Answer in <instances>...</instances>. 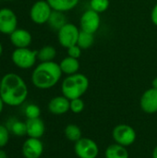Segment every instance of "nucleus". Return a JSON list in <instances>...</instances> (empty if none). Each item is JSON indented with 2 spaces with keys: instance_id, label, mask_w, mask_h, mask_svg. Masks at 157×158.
I'll list each match as a JSON object with an SVG mask.
<instances>
[{
  "instance_id": "36",
  "label": "nucleus",
  "mask_w": 157,
  "mask_h": 158,
  "mask_svg": "<svg viewBox=\"0 0 157 158\" xmlns=\"http://www.w3.org/2000/svg\"><path fill=\"white\" fill-rule=\"evenodd\" d=\"M0 87H1V79H0Z\"/></svg>"
},
{
  "instance_id": "27",
  "label": "nucleus",
  "mask_w": 157,
  "mask_h": 158,
  "mask_svg": "<svg viewBox=\"0 0 157 158\" xmlns=\"http://www.w3.org/2000/svg\"><path fill=\"white\" fill-rule=\"evenodd\" d=\"M9 141V131L8 129L0 124V148L5 147Z\"/></svg>"
},
{
  "instance_id": "35",
  "label": "nucleus",
  "mask_w": 157,
  "mask_h": 158,
  "mask_svg": "<svg viewBox=\"0 0 157 158\" xmlns=\"http://www.w3.org/2000/svg\"><path fill=\"white\" fill-rule=\"evenodd\" d=\"M2 1H6V2H8V1H14V0H2Z\"/></svg>"
},
{
  "instance_id": "6",
  "label": "nucleus",
  "mask_w": 157,
  "mask_h": 158,
  "mask_svg": "<svg viewBox=\"0 0 157 158\" xmlns=\"http://www.w3.org/2000/svg\"><path fill=\"white\" fill-rule=\"evenodd\" d=\"M112 136L116 143L125 147L132 145L135 143L137 137L135 130L127 124L117 125L112 131Z\"/></svg>"
},
{
  "instance_id": "29",
  "label": "nucleus",
  "mask_w": 157,
  "mask_h": 158,
  "mask_svg": "<svg viewBox=\"0 0 157 158\" xmlns=\"http://www.w3.org/2000/svg\"><path fill=\"white\" fill-rule=\"evenodd\" d=\"M151 19L152 22L154 23V25L157 26V3L154 6L152 12H151Z\"/></svg>"
},
{
  "instance_id": "25",
  "label": "nucleus",
  "mask_w": 157,
  "mask_h": 158,
  "mask_svg": "<svg viewBox=\"0 0 157 158\" xmlns=\"http://www.w3.org/2000/svg\"><path fill=\"white\" fill-rule=\"evenodd\" d=\"M25 115L27 118H40L41 115V109L37 105L30 104L25 108Z\"/></svg>"
},
{
  "instance_id": "23",
  "label": "nucleus",
  "mask_w": 157,
  "mask_h": 158,
  "mask_svg": "<svg viewBox=\"0 0 157 158\" xmlns=\"http://www.w3.org/2000/svg\"><path fill=\"white\" fill-rule=\"evenodd\" d=\"M109 0H90V9L99 14L106 11L109 7Z\"/></svg>"
},
{
  "instance_id": "1",
  "label": "nucleus",
  "mask_w": 157,
  "mask_h": 158,
  "mask_svg": "<svg viewBox=\"0 0 157 158\" xmlns=\"http://www.w3.org/2000/svg\"><path fill=\"white\" fill-rule=\"evenodd\" d=\"M0 97L6 106H19L28 97V86L19 75L6 73L1 79Z\"/></svg>"
},
{
  "instance_id": "22",
  "label": "nucleus",
  "mask_w": 157,
  "mask_h": 158,
  "mask_svg": "<svg viewBox=\"0 0 157 158\" xmlns=\"http://www.w3.org/2000/svg\"><path fill=\"white\" fill-rule=\"evenodd\" d=\"M93 44H94V34L81 31L77 44L82 50H85V49H88L91 46H93Z\"/></svg>"
},
{
  "instance_id": "18",
  "label": "nucleus",
  "mask_w": 157,
  "mask_h": 158,
  "mask_svg": "<svg viewBox=\"0 0 157 158\" xmlns=\"http://www.w3.org/2000/svg\"><path fill=\"white\" fill-rule=\"evenodd\" d=\"M105 158H129L127 147L118 143L110 144L105 150Z\"/></svg>"
},
{
  "instance_id": "19",
  "label": "nucleus",
  "mask_w": 157,
  "mask_h": 158,
  "mask_svg": "<svg viewBox=\"0 0 157 158\" xmlns=\"http://www.w3.org/2000/svg\"><path fill=\"white\" fill-rule=\"evenodd\" d=\"M47 23L50 26V28L58 31V30H60L66 23H68V21L64 12L53 10Z\"/></svg>"
},
{
  "instance_id": "9",
  "label": "nucleus",
  "mask_w": 157,
  "mask_h": 158,
  "mask_svg": "<svg viewBox=\"0 0 157 158\" xmlns=\"http://www.w3.org/2000/svg\"><path fill=\"white\" fill-rule=\"evenodd\" d=\"M101 18L99 13L88 9L84 11L80 19V29L81 31L94 34L100 28Z\"/></svg>"
},
{
  "instance_id": "10",
  "label": "nucleus",
  "mask_w": 157,
  "mask_h": 158,
  "mask_svg": "<svg viewBox=\"0 0 157 158\" xmlns=\"http://www.w3.org/2000/svg\"><path fill=\"white\" fill-rule=\"evenodd\" d=\"M18 28V18L16 13L10 8L0 9V32L10 35Z\"/></svg>"
},
{
  "instance_id": "24",
  "label": "nucleus",
  "mask_w": 157,
  "mask_h": 158,
  "mask_svg": "<svg viewBox=\"0 0 157 158\" xmlns=\"http://www.w3.org/2000/svg\"><path fill=\"white\" fill-rule=\"evenodd\" d=\"M9 129L11 130L12 133L16 136H25L27 135V126H26V122H21L19 120H15L11 126L9 127Z\"/></svg>"
},
{
  "instance_id": "3",
  "label": "nucleus",
  "mask_w": 157,
  "mask_h": 158,
  "mask_svg": "<svg viewBox=\"0 0 157 158\" xmlns=\"http://www.w3.org/2000/svg\"><path fill=\"white\" fill-rule=\"evenodd\" d=\"M90 85L89 79L81 73H75L67 76L61 84L62 94L68 100L81 98L87 92Z\"/></svg>"
},
{
  "instance_id": "33",
  "label": "nucleus",
  "mask_w": 157,
  "mask_h": 158,
  "mask_svg": "<svg viewBox=\"0 0 157 158\" xmlns=\"http://www.w3.org/2000/svg\"><path fill=\"white\" fill-rule=\"evenodd\" d=\"M153 158H157V145L155 147L154 151H153Z\"/></svg>"
},
{
  "instance_id": "21",
  "label": "nucleus",
  "mask_w": 157,
  "mask_h": 158,
  "mask_svg": "<svg viewBox=\"0 0 157 158\" xmlns=\"http://www.w3.org/2000/svg\"><path fill=\"white\" fill-rule=\"evenodd\" d=\"M66 138L70 142H78L80 139L82 138V132L79 126L75 124H68L64 131Z\"/></svg>"
},
{
  "instance_id": "14",
  "label": "nucleus",
  "mask_w": 157,
  "mask_h": 158,
  "mask_svg": "<svg viewBox=\"0 0 157 158\" xmlns=\"http://www.w3.org/2000/svg\"><path fill=\"white\" fill-rule=\"evenodd\" d=\"M48 110L51 114L56 116H61L70 110V100L64 95L56 96L52 98L48 103Z\"/></svg>"
},
{
  "instance_id": "26",
  "label": "nucleus",
  "mask_w": 157,
  "mask_h": 158,
  "mask_svg": "<svg viewBox=\"0 0 157 158\" xmlns=\"http://www.w3.org/2000/svg\"><path fill=\"white\" fill-rule=\"evenodd\" d=\"M84 102L81 98L70 100V111L74 114H80L84 109Z\"/></svg>"
},
{
  "instance_id": "5",
  "label": "nucleus",
  "mask_w": 157,
  "mask_h": 158,
  "mask_svg": "<svg viewBox=\"0 0 157 158\" xmlns=\"http://www.w3.org/2000/svg\"><path fill=\"white\" fill-rule=\"evenodd\" d=\"M52 12L53 9L46 0H38L30 9V18L33 23L43 25L48 22Z\"/></svg>"
},
{
  "instance_id": "20",
  "label": "nucleus",
  "mask_w": 157,
  "mask_h": 158,
  "mask_svg": "<svg viewBox=\"0 0 157 158\" xmlns=\"http://www.w3.org/2000/svg\"><path fill=\"white\" fill-rule=\"evenodd\" d=\"M56 56V50L54 46L45 45L37 51V59L40 62L54 61Z\"/></svg>"
},
{
  "instance_id": "2",
  "label": "nucleus",
  "mask_w": 157,
  "mask_h": 158,
  "mask_svg": "<svg viewBox=\"0 0 157 158\" xmlns=\"http://www.w3.org/2000/svg\"><path fill=\"white\" fill-rule=\"evenodd\" d=\"M62 74L58 63L55 61L41 62L33 69L31 79L36 88L47 90L58 83Z\"/></svg>"
},
{
  "instance_id": "12",
  "label": "nucleus",
  "mask_w": 157,
  "mask_h": 158,
  "mask_svg": "<svg viewBox=\"0 0 157 158\" xmlns=\"http://www.w3.org/2000/svg\"><path fill=\"white\" fill-rule=\"evenodd\" d=\"M140 106L143 112L155 114L157 112V89L150 88L146 90L140 100Z\"/></svg>"
},
{
  "instance_id": "28",
  "label": "nucleus",
  "mask_w": 157,
  "mask_h": 158,
  "mask_svg": "<svg viewBox=\"0 0 157 158\" xmlns=\"http://www.w3.org/2000/svg\"><path fill=\"white\" fill-rule=\"evenodd\" d=\"M67 50H68V56H70V57H73V58L79 59V58L81 56L82 49H81L78 44L72 45V46L68 47Z\"/></svg>"
},
{
  "instance_id": "13",
  "label": "nucleus",
  "mask_w": 157,
  "mask_h": 158,
  "mask_svg": "<svg viewBox=\"0 0 157 158\" xmlns=\"http://www.w3.org/2000/svg\"><path fill=\"white\" fill-rule=\"evenodd\" d=\"M9 40L16 48H25L31 45L32 37L29 31L22 28H17L9 35Z\"/></svg>"
},
{
  "instance_id": "16",
  "label": "nucleus",
  "mask_w": 157,
  "mask_h": 158,
  "mask_svg": "<svg viewBox=\"0 0 157 158\" xmlns=\"http://www.w3.org/2000/svg\"><path fill=\"white\" fill-rule=\"evenodd\" d=\"M61 71L63 74H66L67 76L72 75L75 73H78L80 69V62L78 59L70 57V56H66L64 57L61 62L59 63Z\"/></svg>"
},
{
  "instance_id": "4",
  "label": "nucleus",
  "mask_w": 157,
  "mask_h": 158,
  "mask_svg": "<svg viewBox=\"0 0 157 158\" xmlns=\"http://www.w3.org/2000/svg\"><path fill=\"white\" fill-rule=\"evenodd\" d=\"M13 64L21 69H31L37 59V51H33L29 47L16 48L11 55Z\"/></svg>"
},
{
  "instance_id": "32",
  "label": "nucleus",
  "mask_w": 157,
  "mask_h": 158,
  "mask_svg": "<svg viewBox=\"0 0 157 158\" xmlns=\"http://www.w3.org/2000/svg\"><path fill=\"white\" fill-rule=\"evenodd\" d=\"M4 102H3V100H2V98L0 97V114L2 113V111H3V108H4Z\"/></svg>"
},
{
  "instance_id": "17",
  "label": "nucleus",
  "mask_w": 157,
  "mask_h": 158,
  "mask_svg": "<svg viewBox=\"0 0 157 158\" xmlns=\"http://www.w3.org/2000/svg\"><path fill=\"white\" fill-rule=\"evenodd\" d=\"M48 4L51 6L53 10L60 11V12H68L74 9L80 0H46Z\"/></svg>"
},
{
  "instance_id": "30",
  "label": "nucleus",
  "mask_w": 157,
  "mask_h": 158,
  "mask_svg": "<svg viewBox=\"0 0 157 158\" xmlns=\"http://www.w3.org/2000/svg\"><path fill=\"white\" fill-rule=\"evenodd\" d=\"M0 158H8L7 157L6 153L2 148H0Z\"/></svg>"
},
{
  "instance_id": "8",
  "label": "nucleus",
  "mask_w": 157,
  "mask_h": 158,
  "mask_svg": "<svg viewBox=\"0 0 157 158\" xmlns=\"http://www.w3.org/2000/svg\"><path fill=\"white\" fill-rule=\"evenodd\" d=\"M74 152L79 158H96L99 155V147L93 140L82 137L75 143Z\"/></svg>"
},
{
  "instance_id": "7",
  "label": "nucleus",
  "mask_w": 157,
  "mask_h": 158,
  "mask_svg": "<svg viewBox=\"0 0 157 158\" xmlns=\"http://www.w3.org/2000/svg\"><path fill=\"white\" fill-rule=\"evenodd\" d=\"M80 32L81 29H79L75 24L68 22L57 31L58 43L62 47L68 49V47L77 44Z\"/></svg>"
},
{
  "instance_id": "11",
  "label": "nucleus",
  "mask_w": 157,
  "mask_h": 158,
  "mask_svg": "<svg viewBox=\"0 0 157 158\" xmlns=\"http://www.w3.org/2000/svg\"><path fill=\"white\" fill-rule=\"evenodd\" d=\"M43 153V144L40 139L28 138L22 145L24 158H40Z\"/></svg>"
},
{
  "instance_id": "15",
  "label": "nucleus",
  "mask_w": 157,
  "mask_h": 158,
  "mask_svg": "<svg viewBox=\"0 0 157 158\" xmlns=\"http://www.w3.org/2000/svg\"><path fill=\"white\" fill-rule=\"evenodd\" d=\"M27 126V135L30 138L40 139L45 131V125L43 121L40 118H28L26 121Z\"/></svg>"
},
{
  "instance_id": "31",
  "label": "nucleus",
  "mask_w": 157,
  "mask_h": 158,
  "mask_svg": "<svg viewBox=\"0 0 157 158\" xmlns=\"http://www.w3.org/2000/svg\"><path fill=\"white\" fill-rule=\"evenodd\" d=\"M152 87L155 88V89H157V77H155L153 81H152Z\"/></svg>"
},
{
  "instance_id": "34",
  "label": "nucleus",
  "mask_w": 157,
  "mask_h": 158,
  "mask_svg": "<svg viewBox=\"0 0 157 158\" xmlns=\"http://www.w3.org/2000/svg\"><path fill=\"white\" fill-rule=\"evenodd\" d=\"M2 53H3V45H2V44L0 43V56H2Z\"/></svg>"
}]
</instances>
